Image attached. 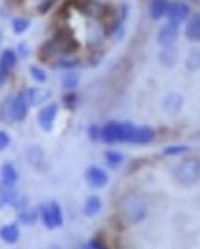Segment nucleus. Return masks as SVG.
<instances>
[{"label":"nucleus","mask_w":200,"mask_h":249,"mask_svg":"<svg viewBox=\"0 0 200 249\" xmlns=\"http://www.w3.org/2000/svg\"><path fill=\"white\" fill-rule=\"evenodd\" d=\"M79 48V44L66 33H59L53 39L46 40L40 48V57L43 61H57L60 57L71 56Z\"/></svg>","instance_id":"obj_1"},{"label":"nucleus","mask_w":200,"mask_h":249,"mask_svg":"<svg viewBox=\"0 0 200 249\" xmlns=\"http://www.w3.org/2000/svg\"><path fill=\"white\" fill-rule=\"evenodd\" d=\"M120 212L123 218L131 223V225H137L140 223L148 213V206L146 201L137 194H129L123 196V200L120 203Z\"/></svg>","instance_id":"obj_2"},{"label":"nucleus","mask_w":200,"mask_h":249,"mask_svg":"<svg viewBox=\"0 0 200 249\" xmlns=\"http://www.w3.org/2000/svg\"><path fill=\"white\" fill-rule=\"evenodd\" d=\"M174 178L182 186H193L200 178V162L197 160H186L174 169Z\"/></svg>","instance_id":"obj_3"},{"label":"nucleus","mask_w":200,"mask_h":249,"mask_svg":"<svg viewBox=\"0 0 200 249\" xmlns=\"http://www.w3.org/2000/svg\"><path fill=\"white\" fill-rule=\"evenodd\" d=\"M39 217L48 229H56L63 226V212L57 201H49L39 209Z\"/></svg>","instance_id":"obj_4"},{"label":"nucleus","mask_w":200,"mask_h":249,"mask_svg":"<svg viewBox=\"0 0 200 249\" xmlns=\"http://www.w3.org/2000/svg\"><path fill=\"white\" fill-rule=\"evenodd\" d=\"M191 16V8L188 3L180 2V0H174V2H168L167 8V14L165 17L168 19L169 23L172 25H179L188 20V17Z\"/></svg>","instance_id":"obj_5"},{"label":"nucleus","mask_w":200,"mask_h":249,"mask_svg":"<svg viewBox=\"0 0 200 249\" xmlns=\"http://www.w3.org/2000/svg\"><path fill=\"white\" fill-rule=\"evenodd\" d=\"M59 115V106L56 102H48L42 106L37 113V124L43 132H51Z\"/></svg>","instance_id":"obj_6"},{"label":"nucleus","mask_w":200,"mask_h":249,"mask_svg":"<svg viewBox=\"0 0 200 249\" xmlns=\"http://www.w3.org/2000/svg\"><path fill=\"white\" fill-rule=\"evenodd\" d=\"M23 94L30 107H42L51 102V98H53V91L43 87H28L23 90Z\"/></svg>","instance_id":"obj_7"},{"label":"nucleus","mask_w":200,"mask_h":249,"mask_svg":"<svg viewBox=\"0 0 200 249\" xmlns=\"http://www.w3.org/2000/svg\"><path fill=\"white\" fill-rule=\"evenodd\" d=\"M85 179H86V183H88L90 187H92V189H102V187H105L108 184L109 177H108V174L102 167L91 166V167L86 169V172H85Z\"/></svg>","instance_id":"obj_8"},{"label":"nucleus","mask_w":200,"mask_h":249,"mask_svg":"<svg viewBox=\"0 0 200 249\" xmlns=\"http://www.w3.org/2000/svg\"><path fill=\"white\" fill-rule=\"evenodd\" d=\"M179 37V27L172 23H165L160 27V30L157 31V44L165 48V47H172L176 45Z\"/></svg>","instance_id":"obj_9"},{"label":"nucleus","mask_w":200,"mask_h":249,"mask_svg":"<svg viewBox=\"0 0 200 249\" xmlns=\"http://www.w3.org/2000/svg\"><path fill=\"white\" fill-rule=\"evenodd\" d=\"M79 10L85 16L91 17L92 20H100L102 17L107 16V6L99 0H82L79 3Z\"/></svg>","instance_id":"obj_10"},{"label":"nucleus","mask_w":200,"mask_h":249,"mask_svg":"<svg viewBox=\"0 0 200 249\" xmlns=\"http://www.w3.org/2000/svg\"><path fill=\"white\" fill-rule=\"evenodd\" d=\"M28 110L30 106L27 102V98H25L23 91L15 93L13 96V118L14 123H23L28 116Z\"/></svg>","instance_id":"obj_11"},{"label":"nucleus","mask_w":200,"mask_h":249,"mask_svg":"<svg viewBox=\"0 0 200 249\" xmlns=\"http://www.w3.org/2000/svg\"><path fill=\"white\" fill-rule=\"evenodd\" d=\"M107 36V28L99 20H91L86 27V40H88V45L95 47L99 45L100 42L105 39Z\"/></svg>","instance_id":"obj_12"},{"label":"nucleus","mask_w":200,"mask_h":249,"mask_svg":"<svg viewBox=\"0 0 200 249\" xmlns=\"http://www.w3.org/2000/svg\"><path fill=\"white\" fill-rule=\"evenodd\" d=\"M27 160L30 164L37 169V170H43L46 167V155H45V150H43L40 145L37 144H32L27 149Z\"/></svg>","instance_id":"obj_13"},{"label":"nucleus","mask_w":200,"mask_h":249,"mask_svg":"<svg viewBox=\"0 0 200 249\" xmlns=\"http://www.w3.org/2000/svg\"><path fill=\"white\" fill-rule=\"evenodd\" d=\"M100 140L107 144L120 142V121H108L100 128Z\"/></svg>","instance_id":"obj_14"},{"label":"nucleus","mask_w":200,"mask_h":249,"mask_svg":"<svg viewBox=\"0 0 200 249\" xmlns=\"http://www.w3.org/2000/svg\"><path fill=\"white\" fill-rule=\"evenodd\" d=\"M184 101L185 99L180 93H176V91L168 93L162 101V108L165 113H168V115H177L182 110V107H184Z\"/></svg>","instance_id":"obj_15"},{"label":"nucleus","mask_w":200,"mask_h":249,"mask_svg":"<svg viewBox=\"0 0 200 249\" xmlns=\"http://www.w3.org/2000/svg\"><path fill=\"white\" fill-rule=\"evenodd\" d=\"M0 198L8 206L19 208L20 206V194L17 191L15 184H5L0 183Z\"/></svg>","instance_id":"obj_16"},{"label":"nucleus","mask_w":200,"mask_h":249,"mask_svg":"<svg viewBox=\"0 0 200 249\" xmlns=\"http://www.w3.org/2000/svg\"><path fill=\"white\" fill-rule=\"evenodd\" d=\"M155 138V132L154 128L150 125H136L134 133H133V140L131 144H138V145H145L153 142V140Z\"/></svg>","instance_id":"obj_17"},{"label":"nucleus","mask_w":200,"mask_h":249,"mask_svg":"<svg viewBox=\"0 0 200 249\" xmlns=\"http://www.w3.org/2000/svg\"><path fill=\"white\" fill-rule=\"evenodd\" d=\"M185 36L189 42L200 40V13L191 14L188 17L186 27H185Z\"/></svg>","instance_id":"obj_18"},{"label":"nucleus","mask_w":200,"mask_h":249,"mask_svg":"<svg viewBox=\"0 0 200 249\" xmlns=\"http://www.w3.org/2000/svg\"><path fill=\"white\" fill-rule=\"evenodd\" d=\"M0 238L2 242L8 243V245H14L19 242L20 238V229L15 223H8V225H3L0 228Z\"/></svg>","instance_id":"obj_19"},{"label":"nucleus","mask_w":200,"mask_h":249,"mask_svg":"<svg viewBox=\"0 0 200 249\" xmlns=\"http://www.w3.org/2000/svg\"><path fill=\"white\" fill-rule=\"evenodd\" d=\"M167 8L168 0H151L150 5H148V16L154 22L162 20L165 14H167Z\"/></svg>","instance_id":"obj_20"},{"label":"nucleus","mask_w":200,"mask_h":249,"mask_svg":"<svg viewBox=\"0 0 200 249\" xmlns=\"http://www.w3.org/2000/svg\"><path fill=\"white\" fill-rule=\"evenodd\" d=\"M19 170H17L11 162H5L0 167V179H2V183L5 184H15L19 181Z\"/></svg>","instance_id":"obj_21"},{"label":"nucleus","mask_w":200,"mask_h":249,"mask_svg":"<svg viewBox=\"0 0 200 249\" xmlns=\"http://www.w3.org/2000/svg\"><path fill=\"white\" fill-rule=\"evenodd\" d=\"M177 59H179V53H177V48L174 45L162 48L159 53V62L163 67H174L177 64Z\"/></svg>","instance_id":"obj_22"},{"label":"nucleus","mask_w":200,"mask_h":249,"mask_svg":"<svg viewBox=\"0 0 200 249\" xmlns=\"http://www.w3.org/2000/svg\"><path fill=\"white\" fill-rule=\"evenodd\" d=\"M13 96L14 94H8L0 104V123L3 124H13Z\"/></svg>","instance_id":"obj_23"},{"label":"nucleus","mask_w":200,"mask_h":249,"mask_svg":"<svg viewBox=\"0 0 200 249\" xmlns=\"http://www.w3.org/2000/svg\"><path fill=\"white\" fill-rule=\"evenodd\" d=\"M102 211V200L97 195L88 196V200L83 204V213L86 217H95Z\"/></svg>","instance_id":"obj_24"},{"label":"nucleus","mask_w":200,"mask_h":249,"mask_svg":"<svg viewBox=\"0 0 200 249\" xmlns=\"http://www.w3.org/2000/svg\"><path fill=\"white\" fill-rule=\"evenodd\" d=\"M0 62L13 71L14 68L17 67V64H19V56H17L15 50H13V48L2 50V53H0Z\"/></svg>","instance_id":"obj_25"},{"label":"nucleus","mask_w":200,"mask_h":249,"mask_svg":"<svg viewBox=\"0 0 200 249\" xmlns=\"http://www.w3.org/2000/svg\"><path fill=\"white\" fill-rule=\"evenodd\" d=\"M60 84H62V87L68 91H73L74 89L79 87L80 84V74L76 73V71H66L62 79H60Z\"/></svg>","instance_id":"obj_26"},{"label":"nucleus","mask_w":200,"mask_h":249,"mask_svg":"<svg viewBox=\"0 0 200 249\" xmlns=\"http://www.w3.org/2000/svg\"><path fill=\"white\" fill-rule=\"evenodd\" d=\"M185 67L186 70L194 73L200 70V48H191L189 53L185 59Z\"/></svg>","instance_id":"obj_27"},{"label":"nucleus","mask_w":200,"mask_h":249,"mask_svg":"<svg viewBox=\"0 0 200 249\" xmlns=\"http://www.w3.org/2000/svg\"><path fill=\"white\" fill-rule=\"evenodd\" d=\"M31 27V20L28 17L25 16H15L14 19L11 20V28H13V33L17 34V36H20V34L27 33Z\"/></svg>","instance_id":"obj_28"},{"label":"nucleus","mask_w":200,"mask_h":249,"mask_svg":"<svg viewBox=\"0 0 200 249\" xmlns=\"http://www.w3.org/2000/svg\"><path fill=\"white\" fill-rule=\"evenodd\" d=\"M79 65H80V59L73 57V56H65L56 61V67L65 71H74V68H77Z\"/></svg>","instance_id":"obj_29"},{"label":"nucleus","mask_w":200,"mask_h":249,"mask_svg":"<svg viewBox=\"0 0 200 249\" xmlns=\"http://www.w3.org/2000/svg\"><path fill=\"white\" fill-rule=\"evenodd\" d=\"M28 71H30L31 78L36 81V82H39V84H45L48 81V73H46V70L43 67L37 65V64L30 65L28 67Z\"/></svg>","instance_id":"obj_30"},{"label":"nucleus","mask_w":200,"mask_h":249,"mask_svg":"<svg viewBox=\"0 0 200 249\" xmlns=\"http://www.w3.org/2000/svg\"><path fill=\"white\" fill-rule=\"evenodd\" d=\"M105 161H107V164L112 169H117L122 162H123V155H122L120 152L117 150H107L105 152Z\"/></svg>","instance_id":"obj_31"},{"label":"nucleus","mask_w":200,"mask_h":249,"mask_svg":"<svg viewBox=\"0 0 200 249\" xmlns=\"http://www.w3.org/2000/svg\"><path fill=\"white\" fill-rule=\"evenodd\" d=\"M39 218V212L36 209H30L25 208L20 211V220L25 223V225H34Z\"/></svg>","instance_id":"obj_32"},{"label":"nucleus","mask_w":200,"mask_h":249,"mask_svg":"<svg viewBox=\"0 0 200 249\" xmlns=\"http://www.w3.org/2000/svg\"><path fill=\"white\" fill-rule=\"evenodd\" d=\"M27 2V0H25ZM28 2L36 8V10L40 13V14H45L51 6H53L54 0H28Z\"/></svg>","instance_id":"obj_33"},{"label":"nucleus","mask_w":200,"mask_h":249,"mask_svg":"<svg viewBox=\"0 0 200 249\" xmlns=\"http://www.w3.org/2000/svg\"><path fill=\"white\" fill-rule=\"evenodd\" d=\"M188 150H189L188 145H168V147L163 149L162 153L167 157H174V155H182V153H185Z\"/></svg>","instance_id":"obj_34"},{"label":"nucleus","mask_w":200,"mask_h":249,"mask_svg":"<svg viewBox=\"0 0 200 249\" xmlns=\"http://www.w3.org/2000/svg\"><path fill=\"white\" fill-rule=\"evenodd\" d=\"M15 53L19 56V59H27L31 54V48L27 42H19V45L15 48Z\"/></svg>","instance_id":"obj_35"},{"label":"nucleus","mask_w":200,"mask_h":249,"mask_svg":"<svg viewBox=\"0 0 200 249\" xmlns=\"http://www.w3.org/2000/svg\"><path fill=\"white\" fill-rule=\"evenodd\" d=\"M63 102H65L66 108H69V110L76 108V106H77V94L73 93V91H69L68 94H65V96H63Z\"/></svg>","instance_id":"obj_36"},{"label":"nucleus","mask_w":200,"mask_h":249,"mask_svg":"<svg viewBox=\"0 0 200 249\" xmlns=\"http://www.w3.org/2000/svg\"><path fill=\"white\" fill-rule=\"evenodd\" d=\"M10 74H11V70L8 67H5L2 62H0V89L6 85L8 79H10Z\"/></svg>","instance_id":"obj_37"},{"label":"nucleus","mask_w":200,"mask_h":249,"mask_svg":"<svg viewBox=\"0 0 200 249\" xmlns=\"http://www.w3.org/2000/svg\"><path fill=\"white\" fill-rule=\"evenodd\" d=\"M10 144H11L10 133L5 130H0V152H3L5 149L10 147Z\"/></svg>","instance_id":"obj_38"},{"label":"nucleus","mask_w":200,"mask_h":249,"mask_svg":"<svg viewBox=\"0 0 200 249\" xmlns=\"http://www.w3.org/2000/svg\"><path fill=\"white\" fill-rule=\"evenodd\" d=\"M100 125H97V124H92V125H90V128H88V138L91 140V141H99L100 140Z\"/></svg>","instance_id":"obj_39"},{"label":"nucleus","mask_w":200,"mask_h":249,"mask_svg":"<svg viewBox=\"0 0 200 249\" xmlns=\"http://www.w3.org/2000/svg\"><path fill=\"white\" fill-rule=\"evenodd\" d=\"M80 249H107V248L102 245V242H100V240L94 238V240H90V242L86 243V245H83V246H82Z\"/></svg>","instance_id":"obj_40"},{"label":"nucleus","mask_w":200,"mask_h":249,"mask_svg":"<svg viewBox=\"0 0 200 249\" xmlns=\"http://www.w3.org/2000/svg\"><path fill=\"white\" fill-rule=\"evenodd\" d=\"M2 44H3V33L0 30V48H2Z\"/></svg>","instance_id":"obj_41"},{"label":"nucleus","mask_w":200,"mask_h":249,"mask_svg":"<svg viewBox=\"0 0 200 249\" xmlns=\"http://www.w3.org/2000/svg\"><path fill=\"white\" fill-rule=\"evenodd\" d=\"M11 2H13V3H15V5H20V3H23V2H25V0H11Z\"/></svg>","instance_id":"obj_42"},{"label":"nucleus","mask_w":200,"mask_h":249,"mask_svg":"<svg viewBox=\"0 0 200 249\" xmlns=\"http://www.w3.org/2000/svg\"><path fill=\"white\" fill-rule=\"evenodd\" d=\"M49 249H62V248H60V246H51Z\"/></svg>","instance_id":"obj_43"}]
</instances>
